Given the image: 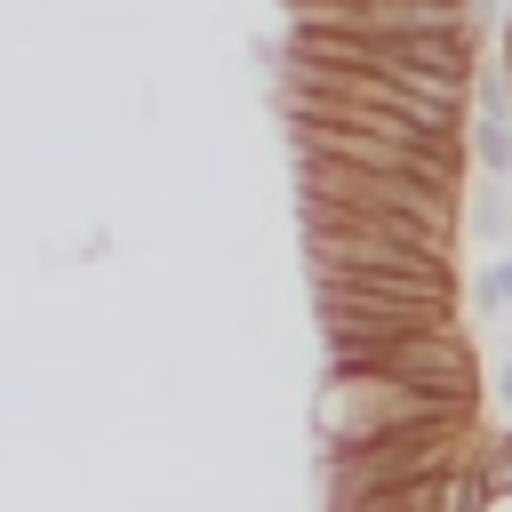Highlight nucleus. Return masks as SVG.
<instances>
[{
  "instance_id": "f257e3e1",
  "label": "nucleus",
  "mask_w": 512,
  "mask_h": 512,
  "mask_svg": "<svg viewBox=\"0 0 512 512\" xmlns=\"http://www.w3.org/2000/svg\"><path fill=\"white\" fill-rule=\"evenodd\" d=\"M480 448V416H448V424H416V432H384V440H360V448H328L320 456V504L328 512H352L368 496H392V488H424V480H456Z\"/></svg>"
},
{
  "instance_id": "f03ea898",
  "label": "nucleus",
  "mask_w": 512,
  "mask_h": 512,
  "mask_svg": "<svg viewBox=\"0 0 512 512\" xmlns=\"http://www.w3.org/2000/svg\"><path fill=\"white\" fill-rule=\"evenodd\" d=\"M464 192H440V184H416V176H368V168L296 160V208L360 216V224H408V232H432V240H456L464 232Z\"/></svg>"
},
{
  "instance_id": "7ed1b4c3",
  "label": "nucleus",
  "mask_w": 512,
  "mask_h": 512,
  "mask_svg": "<svg viewBox=\"0 0 512 512\" xmlns=\"http://www.w3.org/2000/svg\"><path fill=\"white\" fill-rule=\"evenodd\" d=\"M280 120H288L296 160L368 168V176H416V184H440V192H464V176H472V152H464V144H424V136H360V128L320 120V112H304V104H280Z\"/></svg>"
},
{
  "instance_id": "20e7f679",
  "label": "nucleus",
  "mask_w": 512,
  "mask_h": 512,
  "mask_svg": "<svg viewBox=\"0 0 512 512\" xmlns=\"http://www.w3.org/2000/svg\"><path fill=\"white\" fill-rule=\"evenodd\" d=\"M296 64H344V72H384V80H432V88H464L472 96V72H480V40L472 32H432V40H336V32H304L288 24V48Z\"/></svg>"
},
{
  "instance_id": "39448f33",
  "label": "nucleus",
  "mask_w": 512,
  "mask_h": 512,
  "mask_svg": "<svg viewBox=\"0 0 512 512\" xmlns=\"http://www.w3.org/2000/svg\"><path fill=\"white\" fill-rule=\"evenodd\" d=\"M448 416H480V408H464V400H432V392H416V384H384V376H320V400H312L320 456H328V448L384 440V432L448 424Z\"/></svg>"
},
{
  "instance_id": "423d86ee",
  "label": "nucleus",
  "mask_w": 512,
  "mask_h": 512,
  "mask_svg": "<svg viewBox=\"0 0 512 512\" xmlns=\"http://www.w3.org/2000/svg\"><path fill=\"white\" fill-rule=\"evenodd\" d=\"M488 0H352V8H312L288 16L304 32H336V40H432V32H488Z\"/></svg>"
},
{
  "instance_id": "0eeeda50",
  "label": "nucleus",
  "mask_w": 512,
  "mask_h": 512,
  "mask_svg": "<svg viewBox=\"0 0 512 512\" xmlns=\"http://www.w3.org/2000/svg\"><path fill=\"white\" fill-rule=\"evenodd\" d=\"M352 512H464V488L456 480H424V488H392V496H368Z\"/></svg>"
},
{
  "instance_id": "6e6552de",
  "label": "nucleus",
  "mask_w": 512,
  "mask_h": 512,
  "mask_svg": "<svg viewBox=\"0 0 512 512\" xmlns=\"http://www.w3.org/2000/svg\"><path fill=\"white\" fill-rule=\"evenodd\" d=\"M464 152H472L488 176L512 184V120H472V128H464Z\"/></svg>"
},
{
  "instance_id": "1a4fd4ad",
  "label": "nucleus",
  "mask_w": 512,
  "mask_h": 512,
  "mask_svg": "<svg viewBox=\"0 0 512 512\" xmlns=\"http://www.w3.org/2000/svg\"><path fill=\"white\" fill-rule=\"evenodd\" d=\"M464 224H472L480 240H512V200H504L496 184H480V192H464Z\"/></svg>"
},
{
  "instance_id": "9d476101",
  "label": "nucleus",
  "mask_w": 512,
  "mask_h": 512,
  "mask_svg": "<svg viewBox=\"0 0 512 512\" xmlns=\"http://www.w3.org/2000/svg\"><path fill=\"white\" fill-rule=\"evenodd\" d=\"M480 312H512V256L480 272Z\"/></svg>"
},
{
  "instance_id": "9b49d317",
  "label": "nucleus",
  "mask_w": 512,
  "mask_h": 512,
  "mask_svg": "<svg viewBox=\"0 0 512 512\" xmlns=\"http://www.w3.org/2000/svg\"><path fill=\"white\" fill-rule=\"evenodd\" d=\"M472 512H512V496H488V504H472Z\"/></svg>"
},
{
  "instance_id": "f8f14e48",
  "label": "nucleus",
  "mask_w": 512,
  "mask_h": 512,
  "mask_svg": "<svg viewBox=\"0 0 512 512\" xmlns=\"http://www.w3.org/2000/svg\"><path fill=\"white\" fill-rule=\"evenodd\" d=\"M280 8H304V0H280Z\"/></svg>"
}]
</instances>
